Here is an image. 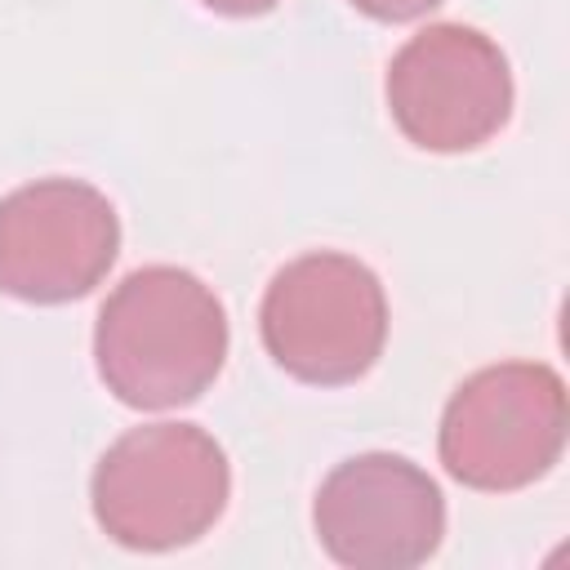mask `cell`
Segmentation results:
<instances>
[{
    "label": "cell",
    "instance_id": "obj_1",
    "mask_svg": "<svg viewBox=\"0 0 570 570\" xmlns=\"http://www.w3.org/2000/svg\"><path fill=\"white\" fill-rule=\"evenodd\" d=\"M94 361L107 392L134 410L196 401L227 361V312L183 267H138L102 303Z\"/></svg>",
    "mask_w": 570,
    "mask_h": 570
},
{
    "label": "cell",
    "instance_id": "obj_2",
    "mask_svg": "<svg viewBox=\"0 0 570 570\" xmlns=\"http://www.w3.org/2000/svg\"><path fill=\"white\" fill-rule=\"evenodd\" d=\"M232 468L223 445L196 423L129 428L94 468V517L134 552L196 543L227 508Z\"/></svg>",
    "mask_w": 570,
    "mask_h": 570
},
{
    "label": "cell",
    "instance_id": "obj_3",
    "mask_svg": "<svg viewBox=\"0 0 570 570\" xmlns=\"http://www.w3.org/2000/svg\"><path fill=\"white\" fill-rule=\"evenodd\" d=\"M267 356L298 383L338 387L374 370L387 338V298L379 276L334 249L285 263L258 307Z\"/></svg>",
    "mask_w": 570,
    "mask_h": 570
},
{
    "label": "cell",
    "instance_id": "obj_4",
    "mask_svg": "<svg viewBox=\"0 0 570 570\" xmlns=\"http://www.w3.org/2000/svg\"><path fill=\"white\" fill-rule=\"evenodd\" d=\"M566 445V387L552 365L508 361L472 374L445 405L441 463L472 490H521Z\"/></svg>",
    "mask_w": 570,
    "mask_h": 570
},
{
    "label": "cell",
    "instance_id": "obj_5",
    "mask_svg": "<svg viewBox=\"0 0 570 570\" xmlns=\"http://www.w3.org/2000/svg\"><path fill=\"white\" fill-rule=\"evenodd\" d=\"M387 111L423 151H472L512 116L508 58L485 31L436 22L392 53Z\"/></svg>",
    "mask_w": 570,
    "mask_h": 570
},
{
    "label": "cell",
    "instance_id": "obj_6",
    "mask_svg": "<svg viewBox=\"0 0 570 570\" xmlns=\"http://www.w3.org/2000/svg\"><path fill=\"white\" fill-rule=\"evenodd\" d=\"M312 525L347 570H410L441 548L445 499L419 463L374 450L343 459L321 481Z\"/></svg>",
    "mask_w": 570,
    "mask_h": 570
},
{
    "label": "cell",
    "instance_id": "obj_7",
    "mask_svg": "<svg viewBox=\"0 0 570 570\" xmlns=\"http://www.w3.org/2000/svg\"><path fill=\"white\" fill-rule=\"evenodd\" d=\"M116 249V209L80 178H40L0 200V289L22 303L85 298Z\"/></svg>",
    "mask_w": 570,
    "mask_h": 570
},
{
    "label": "cell",
    "instance_id": "obj_8",
    "mask_svg": "<svg viewBox=\"0 0 570 570\" xmlns=\"http://www.w3.org/2000/svg\"><path fill=\"white\" fill-rule=\"evenodd\" d=\"M352 4L379 22H410V18H423L428 9H436L441 0H352Z\"/></svg>",
    "mask_w": 570,
    "mask_h": 570
},
{
    "label": "cell",
    "instance_id": "obj_9",
    "mask_svg": "<svg viewBox=\"0 0 570 570\" xmlns=\"http://www.w3.org/2000/svg\"><path fill=\"white\" fill-rule=\"evenodd\" d=\"M200 4L214 13H227V18H258V13L276 9L281 0H200Z\"/></svg>",
    "mask_w": 570,
    "mask_h": 570
}]
</instances>
